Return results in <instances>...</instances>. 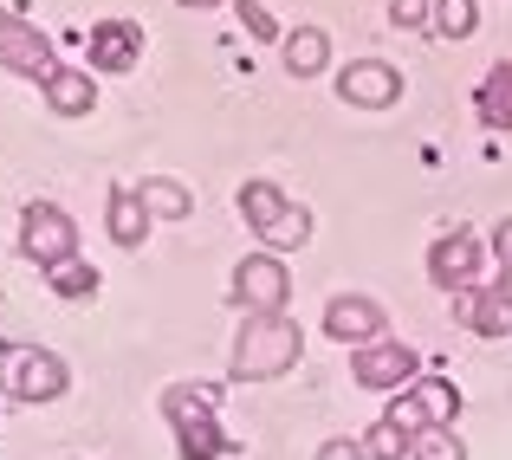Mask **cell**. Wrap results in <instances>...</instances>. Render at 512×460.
<instances>
[{
	"instance_id": "obj_2",
	"label": "cell",
	"mask_w": 512,
	"mask_h": 460,
	"mask_svg": "<svg viewBox=\"0 0 512 460\" xmlns=\"http://www.w3.org/2000/svg\"><path fill=\"white\" fill-rule=\"evenodd\" d=\"M240 214H247V227L266 240V253H292V247L312 240V208H305V201H286L279 182H247L240 188Z\"/></svg>"
},
{
	"instance_id": "obj_11",
	"label": "cell",
	"mask_w": 512,
	"mask_h": 460,
	"mask_svg": "<svg viewBox=\"0 0 512 460\" xmlns=\"http://www.w3.org/2000/svg\"><path fill=\"white\" fill-rule=\"evenodd\" d=\"M338 98L357 104V111H389L402 98V72L389 59H357L338 72Z\"/></svg>"
},
{
	"instance_id": "obj_4",
	"label": "cell",
	"mask_w": 512,
	"mask_h": 460,
	"mask_svg": "<svg viewBox=\"0 0 512 460\" xmlns=\"http://www.w3.org/2000/svg\"><path fill=\"white\" fill-rule=\"evenodd\" d=\"M20 253L39 266V273L78 260V227H72V214H65L59 201H26V208H20Z\"/></svg>"
},
{
	"instance_id": "obj_16",
	"label": "cell",
	"mask_w": 512,
	"mask_h": 460,
	"mask_svg": "<svg viewBox=\"0 0 512 460\" xmlns=\"http://www.w3.org/2000/svg\"><path fill=\"white\" fill-rule=\"evenodd\" d=\"M214 402H221V389H214V383H169V389H163V422H169V428L208 422Z\"/></svg>"
},
{
	"instance_id": "obj_3",
	"label": "cell",
	"mask_w": 512,
	"mask_h": 460,
	"mask_svg": "<svg viewBox=\"0 0 512 460\" xmlns=\"http://www.w3.org/2000/svg\"><path fill=\"white\" fill-rule=\"evenodd\" d=\"M0 383H7L13 402H59L72 389V370H65L59 350H39V344H13L0 357Z\"/></svg>"
},
{
	"instance_id": "obj_13",
	"label": "cell",
	"mask_w": 512,
	"mask_h": 460,
	"mask_svg": "<svg viewBox=\"0 0 512 460\" xmlns=\"http://www.w3.org/2000/svg\"><path fill=\"white\" fill-rule=\"evenodd\" d=\"M454 305H461V324L474 337H506L512 331V292L500 279H487V286H474V292H454Z\"/></svg>"
},
{
	"instance_id": "obj_28",
	"label": "cell",
	"mask_w": 512,
	"mask_h": 460,
	"mask_svg": "<svg viewBox=\"0 0 512 460\" xmlns=\"http://www.w3.org/2000/svg\"><path fill=\"white\" fill-rule=\"evenodd\" d=\"M318 460H370V454H363V441H350V435H331L325 448H318Z\"/></svg>"
},
{
	"instance_id": "obj_9",
	"label": "cell",
	"mask_w": 512,
	"mask_h": 460,
	"mask_svg": "<svg viewBox=\"0 0 512 460\" xmlns=\"http://www.w3.org/2000/svg\"><path fill=\"white\" fill-rule=\"evenodd\" d=\"M480 260H487V247H480L467 227H454V234H441L435 247H428V279H435L441 292H474Z\"/></svg>"
},
{
	"instance_id": "obj_15",
	"label": "cell",
	"mask_w": 512,
	"mask_h": 460,
	"mask_svg": "<svg viewBox=\"0 0 512 460\" xmlns=\"http://www.w3.org/2000/svg\"><path fill=\"white\" fill-rule=\"evenodd\" d=\"M104 227H111L117 247H143V234H150V208H143L137 182H111V208H104Z\"/></svg>"
},
{
	"instance_id": "obj_10",
	"label": "cell",
	"mask_w": 512,
	"mask_h": 460,
	"mask_svg": "<svg viewBox=\"0 0 512 460\" xmlns=\"http://www.w3.org/2000/svg\"><path fill=\"white\" fill-rule=\"evenodd\" d=\"M383 331H389V318H383V305H376L370 292H338V299L325 305V337H338L350 350L376 344Z\"/></svg>"
},
{
	"instance_id": "obj_27",
	"label": "cell",
	"mask_w": 512,
	"mask_h": 460,
	"mask_svg": "<svg viewBox=\"0 0 512 460\" xmlns=\"http://www.w3.org/2000/svg\"><path fill=\"white\" fill-rule=\"evenodd\" d=\"M493 260H500V286L512 292V214L493 227Z\"/></svg>"
},
{
	"instance_id": "obj_18",
	"label": "cell",
	"mask_w": 512,
	"mask_h": 460,
	"mask_svg": "<svg viewBox=\"0 0 512 460\" xmlns=\"http://www.w3.org/2000/svg\"><path fill=\"white\" fill-rule=\"evenodd\" d=\"M474 111H480V124H487V130H512V59H500L487 78H480Z\"/></svg>"
},
{
	"instance_id": "obj_25",
	"label": "cell",
	"mask_w": 512,
	"mask_h": 460,
	"mask_svg": "<svg viewBox=\"0 0 512 460\" xmlns=\"http://www.w3.org/2000/svg\"><path fill=\"white\" fill-rule=\"evenodd\" d=\"M389 26H402V33L435 26V0H389Z\"/></svg>"
},
{
	"instance_id": "obj_29",
	"label": "cell",
	"mask_w": 512,
	"mask_h": 460,
	"mask_svg": "<svg viewBox=\"0 0 512 460\" xmlns=\"http://www.w3.org/2000/svg\"><path fill=\"white\" fill-rule=\"evenodd\" d=\"M175 7H221V0H175Z\"/></svg>"
},
{
	"instance_id": "obj_19",
	"label": "cell",
	"mask_w": 512,
	"mask_h": 460,
	"mask_svg": "<svg viewBox=\"0 0 512 460\" xmlns=\"http://www.w3.org/2000/svg\"><path fill=\"white\" fill-rule=\"evenodd\" d=\"M137 195H143V208H150V221H188V214H195V195H188L175 175H143Z\"/></svg>"
},
{
	"instance_id": "obj_17",
	"label": "cell",
	"mask_w": 512,
	"mask_h": 460,
	"mask_svg": "<svg viewBox=\"0 0 512 460\" xmlns=\"http://www.w3.org/2000/svg\"><path fill=\"white\" fill-rule=\"evenodd\" d=\"M279 52H286V72L292 78H318L331 65V39L318 33V26H292V33L279 39Z\"/></svg>"
},
{
	"instance_id": "obj_20",
	"label": "cell",
	"mask_w": 512,
	"mask_h": 460,
	"mask_svg": "<svg viewBox=\"0 0 512 460\" xmlns=\"http://www.w3.org/2000/svg\"><path fill=\"white\" fill-rule=\"evenodd\" d=\"M175 448H182V460H221V454H240V441L234 435H221V422H188V428H175Z\"/></svg>"
},
{
	"instance_id": "obj_24",
	"label": "cell",
	"mask_w": 512,
	"mask_h": 460,
	"mask_svg": "<svg viewBox=\"0 0 512 460\" xmlns=\"http://www.w3.org/2000/svg\"><path fill=\"white\" fill-rule=\"evenodd\" d=\"M409 460H467V441L454 435V428H422L415 448H409Z\"/></svg>"
},
{
	"instance_id": "obj_7",
	"label": "cell",
	"mask_w": 512,
	"mask_h": 460,
	"mask_svg": "<svg viewBox=\"0 0 512 460\" xmlns=\"http://www.w3.org/2000/svg\"><path fill=\"white\" fill-rule=\"evenodd\" d=\"M227 299H234V311H247V318L286 311L292 279H286V266H279V253H253V260H240V266H234V286H227Z\"/></svg>"
},
{
	"instance_id": "obj_6",
	"label": "cell",
	"mask_w": 512,
	"mask_h": 460,
	"mask_svg": "<svg viewBox=\"0 0 512 460\" xmlns=\"http://www.w3.org/2000/svg\"><path fill=\"white\" fill-rule=\"evenodd\" d=\"M415 376H422V357H415L402 337H376V344L350 350V383L376 389V396H402Z\"/></svg>"
},
{
	"instance_id": "obj_26",
	"label": "cell",
	"mask_w": 512,
	"mask_h": 460,
	"mask_svg": "<svg viewBox=\"0 0 512 460\" xmlns=\"http://www.w3.org/2000/svg\"><path fill=\"white\" fill-rule=\"evenodd\" d=\"M234 13H240V26H247L253 39H286V33H279V20L260 7V0H234Z\"/></svg>"
},
{
	"instance_id": "obj_23",
	"label": "cell",
	"mask_w": 512,
	"mask_h": 460,
	"mask_svg": "<svg viewBox=\"0 0 512 460\" xmlns=\"http://www.w3.org/2000/svg\"><path fill=\"white\" fill-rule=\"evenodd\" d=\"M409 448H415V435H409V428H396L389 415L363 435V454H370V460H409Z\"/></svg>"
},
{
	"instance_id": "obj_22",
	"label": "cell",
	"mask_w": 512,
	"mask_h": 460,
	"mask_svg": "<svg viewBox=\"0 0 512 460\" xmlns=\"http://www.w3.org/2000/svg\"><path fill=\"white\" fill-rule=\"evenodd\" d=\"M480 26V0H435V33L441 39H474Z\"/></svg>"
},
{
	"instance_id": "obj_5",
	"label": "cell",
	"mask_w": 512,
	"mask_h": 460,
	"mask_svg": "<svg viewBox=\"0 0 512 460\" xmlns=\"http://www.w3.org/2000/svg\"><path fill=\"white\" fill-rule=\"evenodd\" d=\"M389 422L409 428V435H422V428H454V415H461V389L448 383V376H415L402 396H389Z\"/></svg>"
},
{
	"instance_id": "obj_8",
	"label": "cell",
	"mask_w": 512,
	"mask_h": 460,
	"mask_svg": "<svg viewBox=\"0 0 512 460\" xmlns=\"http://www.w3.org/2000/svg\"><path fill=\"white\" fill-rule=\"evenodd\" d=\"M0 65H7L13 78H33V85H46V78L59 72V59H52V39L39 33L33 20L7 13V7H0Z\"/></svg>"
},
{
	"instance_id": "obj_21",
	"label": "cell",
	"mask_w": 512,
	"mask_h": 460,
	"mask_svg": "<svg viewBox=\"0 0 512 460\" xmlns=\"http://www.w3.org/2000/svg\"><path fill=\"white\" fill-rule=\"evenodd\" d=\"M46 286L59 292V299H98V266L65 260V266H52V273H46Z\"/></svg>"
},
{
	"instance_id": "obj_1",
	"label": "cell",
	"mask_w": 512,
	"mask_h": 460,
	"mask_svg": "<svg viewBox=\"0 0 512 460\" xmlns=\"http://www.w3.org/2000/svg\"><path fill=\"white\" fill-rule=\"evenodd\" d=\"M299 357H305V331L286 318V311H266V318L240 324L227 370H234V383H273V376L299 370Z\"/></svg>"
},
{
	"instance_id": "obj_12",
	"label": "cell",
	"mask_w": 512,
	"mask_h": 460,
	"mask_svg": "<svg viewBox=\"0 0 512 460\" xmlns=\"http://www.w3.org/2000/svg\"><path fill=\"white\" fill-rule=\"evenodd\" d=\"M137 65H143V26L137 20L91 26V72H137Z\"/></svg>"
},
{
	"instance_id": "obj_14",
	"label": "cell",
	"mask_w": 512,
	"mask_h": 460,
	"mask_svg": "<svg viewBox=\"0 0 512 460\" xmlns=\"http://www.w3.org/2000/svg\"><path fill=\"white\" fill-rule=\"evenodd\" d=\"M39 91H46V104L59 117H91V111H98V78L78 72V65H59V72H52Z\"/></svg>"
}]
</instances>
